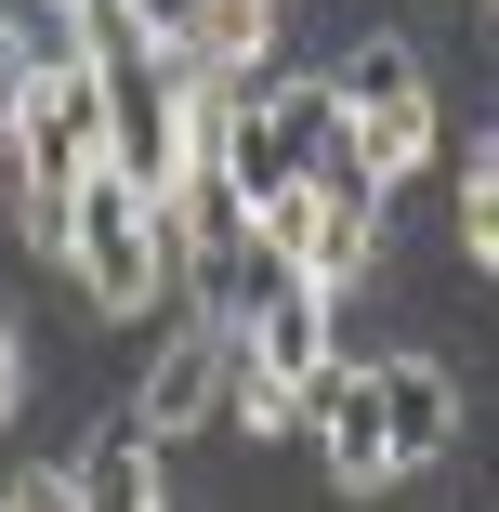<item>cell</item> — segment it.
I'll list each match as a JSON object with an SVG mask.
<instances>
[{
    "instance_id": "1",
    "label": "cell",
    "mask_w": 499,
    "mask_h": 512,
    "mask_svg": "<svg viewBox=\"0 0 499 512\" xmlns=\"http://www.w3.org/2000/svg\"><path fill=\"white\" fill-rule=\"evenodd\" d=\"M0 171H14L27 211H66L79 171H106V79H92L79 40H40V66L14 92V132H0Z\"/></svg>"
},
{
    "instance_id": "2",
    "label": "cell",
    "mask_w": 499,
    "mask_h": 512,
    "mask_svg": "<svg viewBox=\"0 0 499 512\" xmlns=\"http://www.w3.org/2000/svg\"><path fill=\"white\" fill-rule=\"evenodd\" d=\"M53 276H79V302L92 316H158L171 302V211L158 197H132L119 171H79V197H66V263Z\"/></svg>"
},
{
    "instance_id": "3",
    "label": "cell",
    "mask_w": 499,
    "mask_h": 512,
    "mask_svg": "<svg viewBox=\"0 0 499 512\" xmlns=\"http://www.w3.org/2000/svg\"><path fill=\"white\" fill-rule=\"evenodd\" d=\"M224 368H237V329H171L158 355H145V381H132V434L145 447H184V434H211L224 421Z\"/></svg>"
},
{
    "instance_id": "4",
    "label": "cell",
    "mask_w": 499,
    "mask_h": 512,
    "mask_svg": "<svg viewBox=\"0 0 499 512\" xmlns=\"http://www.w3.org/2000/svg\"><path fill=\"white\" fill-rule=\"evenodd\" d=\"M289 421L316 434V460H329V486H342V499H381V486H394V447H381L368 368H342V355H329V368H316L303 394H289Z\"/></svg>"
},
{
    "instance_id": "5",
    "label": "cell",
    "mask_w": 499,
    "mask_h": 512,
    "mask_svg": "<svg viewBox=\"0 0 499 512\" xmlns=\"http://www.w3.org/2000/svg\"><path fill=\"white\" fill-rule=\"evenodd\" d=\"M368 407H381V447H394V486L434 473L460 447V368L447 355H381L368 368Z\"/></svg>"
},
{
    "instance_id": "6",
    "label": "cell",
    "mask_w": 499,
    "mask_h": 512,
    "mask_svg": "<svg viewBox=\"0 0 499 512\" xmlns=\"http://www.w3.org/2000/svg\"><path fill=\"white\" fill-rule=\"evenodd\" d=\"M289 276H303V263H289V237L250 211L224 250H197V263H184V316H197V329H250V316H263V302H276Z\"/></svg>"
},
{
    "instance_id": "7",
    "label": "cell",
    "mask_w": 499,
    "mask_h": 512,
    "mask_svg": "<svg viewBox=\"0 0 499 512\" xmlns=\"http://www.w3.org/2000/svg\"><path fill=\"white\" fill-rule=\"evenodd\" d=\"M329 316H342V302H329V289H316V276H289V289H276V302H263V316H250V329H237V368H263V381H276V394H303V381H316V368H329V355H342V342H329Z\"/></svg>"
},
{
    "instance_id": "8",
    "label": "cell",
    "mask_w": 499,
    "mask_h": 512,
    "mask_svg": "<svg viewBox=\"0 0 499 512\" xmlns=\"http://www.w3.org/2000/svg\"><path fill=\"white\" fill-rule=\"evenodd\" d=\"M66 486H79V512H171V447H145L132 421H106L66 460Z\"/></svg>"
},
{
    "instance_id": "9",
    "label": "cell",
    "mask_w": 499,
    "mask_h": 512,
    "mask_svg": "<svg viewBox=\"0 0 499 512\" xmlns=\"http://www.w3.org/2000/svg\"><path fill=\"white\" fill-rule=\"evenodd\" d=\"M342 132H355L368 184H408V171H421V158L447 145V119H434V79H408V92H381V106H355Z\"/></svg>"
},
{
    "instance_id": "10",
    "label": "cell",
    "mask_w": 499,
    "mask_h": 512,
    "mask_svg": "<svg viewBox=\"0 0 499 512\" xmlns=\"http://www.w3.org/2000/svg\"><path fill=\"white\" fill-rule=\"evenodd\" d=\"M460 250L499 276V145H473V158H460Z\"/></svg>"
},
{
    "instance_id": "11",
    "label": "cell",
    "mask_w": 499,
    "mask_h": 512,
    "mask_svg": "<svg viewBox=\"0 0 499 512\" xmlns=\"http://www.w3.org/2000/svg\"><path fill=\"white\" fill-rule=\"evenodd\" d=\"M27 66H40V40H27V14H0V132H14V92H27Z\"/></svg>"
},
{
    "instance_id": "12",
    "label": "cell",
    "mask_w": 499,
    "mask_h": 512,
    "mask_svg": "<svg viewBox=\"0 0 499 512\" xmlns=\"http://www.w3.org/2000/svg\"><path fill=\"white\" fill-rule=\"evenodd\" d=\"M0 512H79V486H66V460H53V473H14V486H0Z\"/></svg>"
},
{
    "instance_id": "13",
    "label": "cell",
    "mask_w": 499,
    "mask_h": 512,
    "mask_svg": "<svg viewBox=\"0 0 499 512\" xmlns=\"http://www.w3.org/2000/svg\"><path fill=\"white\" fill-rule=\"evenodd\" d=\"M14 407H27V329L0 316V434H14Z\"/></svg>"
},
{
    "instance_id": "14",
    "label": "cell",
    "mask_w": 499,
    "mask_h": 512,
    "mask_svg": "<svg viewBox=\"0 0 499 512\" xmlns=\"http://www.w3.org/2000/svg\"><path fill=\"white\" fill-rule=\"evenodd\" d=\"M53 14H66V0H53Z\"/></svg>"
},
{
    "instance_id": "15",
    "label": "cell",
    "mask_w": 499,
    "mask_h": 512,
    "mask_svg": "<svg viewBox=\"0 0 499 512\" xmlns=\"http://www.w3.org/2000/svg\"><path fill=\"white\" fill-rule=\"evenodd\" d=\"M486 512H499V499H486Z\"/></svg>"
}]
</instances>
